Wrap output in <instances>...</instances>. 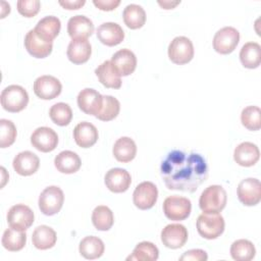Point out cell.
Instances as JSON below:
<instances>
[{
    "mask_svg": "<svg viewBox=\"0 0 261 261\" xmlns=\"http://www.w3.org/2000/svg\"><path fill=\"white\" fill-rule=\"evenodd\" d=\"M160 174L168 190L194 193L208 177V165L202 155L170 151L160 165Z\"/></svg>",
    "mask_w": 261,
    "mask_h": 261,
    "instance_id": "6da1fadb",
    "label": "cell"
},
{
    "mask_svg": "<svg viewBox=\"0 0 261 261\" xmlns=\"http://www.w3.org/2000/svg\"><path fill=\"white\" fill-rule=\"evenodd\" d=\"M227 201L225 190L219 185L207 187L199 199L200 209L205 213H219L224 209Z\"/></svg>",
    "mask_w": 261,
    "mask_h": 261,
    "instance_id": "7a4b0ae2",
    "label": "cell"
},
{
    "mask_svg": "<svg viewBox=\"0 0 261 261\" xmlns=\"http://www.w3.org/2000/svg\"><path fill=\"white\" fill-rule=\"evenodd\" d=\"M0 100L3 109L15 113L27 107L29 103V94L21 86L10 85L1 92Z\"/></svg>",
    "mask_w": 261,
    "mask_h": 261,
    "instance_id": "3957f363",
    "label": "cell"
},
{
    "mask_svg": "<svg viewBox=\"0 0 261 261\" xmlns=\"http://www.w3.org/2000/svg\"><path fill=\"white\" fill-rule=\"evenodd\" d=\"M197 230L199 234L207 240L217 239L224 231L225 222L219 213H205L199 215L197 219Z\"/></svg>",
    "mask_w": 261,
    "mask_h": 261,
    "instance_id": "277c9868",
    "label": "cell"
},
{
    "mask_svg": "<svg viewBox=\"0 0 261 261\" xmlns=\"http://www.w3.org/2000/svg\"><path fill=\"white\" fill-rule=\"evenodd\" d=\"M64 202V194L59 187L45 188L39 197V208L45 215L52 216L60 211Z\"/></svg>",
    "mask_w": 261,
    "mask_h": 261,
    "instance_id": "5b68a950",
    "label": "cell"
},
{
    "mask_svg": "<svg viewBox=\"0 0 261 261\" xmlns=\"http://www.w3.org/2000/svg\"><path fill=\"white\" fill-rule=\"evenodd\" d=\"M192 203L190 199L179 196H169L163 202V212L165 216L174 221L188 218L191 214Z\"/></svg>",
    "mask_w": 261,
    "mask_h": 261,
    "instance_id": "8992f818",
    "label": "cell"
},
{
    "mask_svg": "<svg viewBox=\"0 0 261 261\" xmlns=\"http://www.w3.org/2000/svg\"><path fill=\"white\" fill-rule=\"evenodd\" d=\"M169 59L178 65L190 62L194 57V46L192 41L184 36L175 37L168 46Z\"/></svg>",
    "mask_w": 261,
    "mask_h": 261,
    "instance_id": "52a82bcc",
    "label": "cell"
},
{
    "mask_svg": "<svg viewBox=\"0 0 261 261\" xmlns=\"http://www.w3.org/2000/svg\"><path fill=\"white\" fill-rule=\"evenodd\" d=\"M240 33L232 27H224L218 30L213 38V48L219 54H229L238 46Z\"/></svg>",
    "mask_w": 261,
    "mask_h": 261,
    "instance_id": "ba28073f",
    "label": "cell"
},
{
    "mask_svg": "<svg viewBox=\"0 0 261 261\" xmlns=\"http://www.w3.org/2000/svg\"><path fill=\"white\" fill-rule=\"evenodd\" d=\"M34 212L24 204L13 205L7 213V222L10 227L25 231L34 223Z\"/></svg>",
    "mask_w": 261,
    "mask_h": 261,
    "instance_id": "9c48e42d",
    "label": "cell"
},
{
    "mask_svg": "<svg viewBox=\"0 0 261 261\" xmlns=\"http://www.w3.org/2000/svg\"><path fill=\"white\" fill-rule=\"evenodd\" d=\"M158 190L151 181H143L139 184L133 194V201L137 208L147 210L152 208L157 202Z\"/></svg>",
    "mask_w": 261,
    "mask_h": 261,
    "instance_id": "30bf717a",
    "label": "cell"
},
{
    "mask_svg": "<svg viewBox=\"0 0 261 261\" xmlns=\"http://www.w3.org/2000/svg\"><path fill=\"white\" fill-rule=\"evenodd\" d=\"M239 200L246 206H255L261 200V184L254 177L243 179L237 189Z\"/></svg>",
    "mask_w": 261,
    "mask_h": 261,
    "instance_id": "8fae6325",
    "label": "cell"
},
{
    "mask_svg": "<svg viewBox=\"0 0 261 261\" xmlns=\"http://www.w3.org/2000/svg\"><path fill=\"white\" fill-rule=\"evenodd\" d=\"M34 93L40 99L51 100L60 95L62 85L58 79L52 75H41L34 82Z\"/></svg>",
    "mask_w": 261,
    "mask_h": 261,
    "instance_id": "7c38bea8",
    "label": "cell"
},
{
    "mask_svg": "<svg viewBox=\"0 0 261 261\" xmlns=\"http://www.w3.org/2000/svg\"><path fill=\"white\" fill-rule=\"evenodd\" d=\"M31 143L37 150L48 153L57 147L58 136L52 128L48 126H41L36 128L32 134Z\"/></svg>",
    "mask_w": 261,
    "mask_h": 261,
    "instance_id": "4fadbf2b",
    "label": "cell"
},
{
    "mask_svg": "<svg viewBox=\"0 0 261 261\" xmlns=\"http://www.w3.org/2000/svg\"><path fill=\"white\" fill-rule=\"evenodd\" d=\"M188 241V230L179 223L167 224L161 231V242L169 249L181 248Z\"/></svg>",
    "mask_w": 261,
    "mask_h": 261,
    "instance_id": "5bb4252c",
    "label": "cell"
},
{
    "mask_svg": "<svg viewBox=\"0 0 261 261\" xmlns=\"http://www.w3.org/2000/svg\"><path fill=\"white\" fill-rule=\"evenodd\" d=\"M76 101L83 112L96 116L102 108L103 96L94 89L86 88L79 93Z\"/></svg>",
    "mask_w": 261,
    "mask_h": 261,
    "instance_id": "9a60e30c",
    "label": "cell"
},
{
    "mask_svg": "<svg viewBox=\"0 0 261 261\" xmlns=\"http://www.w3.org/2000/svg\"><path fill=\"white\" fill-rule=\"evenodd\" d=\"M110 62L120 76L132 74L137 67V57L129 49H120L115 52Z\"/></svg>",
    "mask_w": 261,
    "mask_h": 261,
    "instance_id": "2e32d148",
    "label": "cell"
},
{
    "mask_svg": "<svg viewBox=\"0 0 261 261\" xmlns=\"http://www.w3.org/2000/svg\"><path fill=\"white\" fill-rule=\"evenodd\" d=\"M104 181L109 191L113 193H123L128 190L132 184V177L125 169L115 167L106 172Z\"/></svg>",
    "mask_w": 261,
    "mask_h": 261,
    "instance_id": "e0dca14e",
    "label": "cell"
},
{
    "mask_svg": "<svg viewBox=\"0 0 261 261\" xmlns=\"http://www.w3.org/2000/svg\"><path fill=\"white\" fill-rule=\"evenodd\" d=\"M24 47L33 57L45 58L52 52L53 42H46L42 40L33 29L25 35Z\"/></svg>",
    "mask_w": 261,
    "mask_h": 261,
    "instance_id": "ac0fdd59",
    "label": "cell"
},
{
    "mask_svg": "<svg viewBox=\"0 0 261 261\" xmlns=\"http://www.w3.org/2000/svg\"><path fill=\"white\" fill-rule=\"evenodd\" d=\"M97 38L106 46H116L124 39L122 28L116 22H103L97 29Z\"/></svg>",
    "mask_w": 261,
    "mask_h": 261,
    "instance_id": "d6986e66",
    "label": "cell"
},
{
    "mask_svg": "<svg viewBox=\"0 0 261 261\" xmlns=\"http://www.w3.org/2000/svg\"><path fill=\"white\" fill-rule=\"evenodd\" d=\"M12 165L19 175L29 176L38 170L40 166V159L31 151H22L14 157Z\"/></svg>",
    "mask_w": 261,
    "mask_h": 261,
    "instance_id": "ffe728a7",
    "label": "cell"
},
{
    "mask_svg": "<svg viewBox=\"0 0 261 261\" xmlns=\"http://www.w3.org/2000/svg\"><path fill=\"white\" fill-rule=\"evenodd\" d=\"M260 157V151L257 145L251 142H243L238 145L233 151L234 161L244 167H250L257 163Z\"/></svg>",
    "mask_w": 261,
    "mask_h": 261,
    "instance_id": "44dd1931",
    "label": "cell"
},
{
    "mask_svg": "<svg viewBox=\"0 0 261 261\" xmlns=\"http://www.w3.org/2000/svg\"><path fill=\"white\" fill-rule=\"evenodd\" d=\"M67 33L74 39H87L94 33L93 21L85 15H74L67 22Z\"/></svg>",
    "mask_w": 261,
    "mask_h": 261,
    "instance_id": "7402d4cb",
    "label": "cell"
},
{
    "mask_svg": "<svg viewBox=\"0 0 261 261\" xmlns=\"http://www.w3.org/2000/svg\"><path fill=\"white\" fill-rule=\"evenodd\" d=\"M98 136L96 126L88 121L77 123L73 129V139L76 145L82 148H90L95 145L98 140Z\"/></svg>",
    "mask_w": 261,
    "mask_h": 261,
    "instance_id": "603a6c76",
    "label": "cell"
},
{
    "mask_svg": "<svg viewBox=\"0 0 261 261\" xmlns=\"http://www.w3.org/2000/svg\"><path fill=\"white\" fill-rule=\"evenodd\" d=\"M92 53V47L87 39L71 40L67 47V57L74 64H82L89 60Z\"/></svg>",
    "mask_w": 261,
    "mask_h": 261,
    "instance_id": "cb8c5ba5",
    "label": "cell"
},
{
    "mask_svg": "<svg viewBox=\"0 0 261 261\" xmlns=\"http://www.w3.org/2000/svg\"><path fill=\"white\" fill-rule=\"evenodd\" d=\"M60 29V19L54 15H49L41 18L34 30L42 40L46 42H53V40L58 36Z\"/></svg>",
    "mask_w": 261,
    "mask_h": 261,
    "instance_id": "d4e9b609",
    "label": "cell"
},
{
    "mask_svg": "<svg viewBox=\"0 0 261 261\" xmlns=\"http://www.w3.org/2000/svg\"><path fill=\"white\" fill-rule=\"evenodd\" d=\"M54 165L59 172L70 174L76 172L81 168L82 161L76 153L65 150L56 155Z\"/></svg>",
    "mask_w": 261,
    "mask_h": 261,
    "instance_id": "484cf974",
    "label": "cell"
},
{
    "mask_svg": "<svg viewBox=\"0 0 261 261\" xmlns=\"http://www.w3.org/2000/svg\"><path fill=\"white\" fill-rule=\"evenodd\" d=\"M112 152L118 162L127 163L136 157L137 146L133 139L128 137H121L114 143Z\"/></svg>",
    "mask_w": 261,
    "mask_h": 261,
    "instance_id": "4316f807",
    "label": "cell"
},
{
    "mask_svg": "<svg viewBox=\"0 0 261 261\" xmlns=\"http://www.w3.org/2000/svg\"><path fill=\"white\" fill-rule=\"evenodd\" d=\"M95 73L99 79V82L106 88L119 89L121 87L120 75L113 68L110 60H106L101 63L96 69Z\"/></svg>",
    "mask_w": 261,
    "mask_h": 261,
    "instance_id": "83f0119b",
    "label": "cell"
},
{
    "mask_svg": "<svg viewBox=\"0 0 261 261\" xmlns=\"http://www.w3.org/2000/svg\"><path fill=\"white\" fill-rule=\"evenodd\" d=\"M57 236L53 228L48 225H39L32 234L33 245L39 250H48L56 244Z\"/></svg>",
    "mask_w": 261,
    "mask_h": 261,
    "instance_id": "f1b7e54d",
    "label": "cell"
},
{
    "mask_svg": "<svg viewBox=\"0 0 261 261\" xmlns=\"http://www.w3.org/2000/svg\"><path fill=\"white\" fill-rule=\"evenodd\" d=\"M105 247L101 239L95 236L85 237L79 246L80 254L89 260H94L100 258L104 253Z\"/></svg>",
    "mask_w": 261,
    "mask_h": 261,
    "instance_id": "f546056e",
    "label": "cell"
},
{
    "mask_svg": "<svg viewBox=\"0 0 261 261\" xmlns=\"http://www.w3.org/2000/svg\"><path fill=\"white\" fill-rule=\"evenodd\" d=\"M240 60L247 68H257L261 63V47L256 42L244 44L240 51Z\"/></svg>",
    "mask_w": 261,
    "mask_h": 261,
    "instance_id": "4dcf8cb0",
    "label": "cell"
},
{
    "mask_svg": "<svg viewBox=\"0 0 261 261\" xmlns=\"http://www.w3.org/2000/svg\"><path fill=\"white\" fill-rule=\"evenodd\" d=\"M123 21L127 28L137 30L142 28L146 22V12L141 5L128 4L122 12Z\"/></svg>",
    "mask_w": 261,
    "mask_h": 261,
    "instance_id": "1f68e13d",
    "label": "cell"
},
{
    "mask_svg": "<svg viewBox=\"0 0 261 261\" xmlns=\"http://www.w3.org/2000/svg\"><path fill=\"white\" fill-rule=\"evenodd\" d=\"M1 242L2 246L10 252L20 251L25 246L27 234L24 231L9 227L4 230Z\"/></svg>",
    "mask_w": 261,
    "mask_h": 261,
    "instance_id": "d6a6232c",
    "label": "cell"
},
{
    "mask_svg": "<svg viewBox=\"0 0 261 261\" xmlns=\"http://www.w3.org/2000/svg\"><path fill=\"white\" fill-rule=\"evenodd\" d=\"M256 249L249 240L234 241L230 246V256L236 261H250L255 257Z\"/></svg>",
    "mask_w": 261,
    "mask_h": 261,
    "instance_id": "836d02e7",
    "label": "cell"
},
{
    "mask_svg": "<svg viewBox=\"0 0 261 261\" xmlns=\"http://www.w3.org/2000/svg\"><path fill=\"white\" fill-rule=\"evenodd\" d=\"M159 257L158 248L151 242H141L134 249L133 253L126 258L127 261H155Z\"/></svg>",
    "mask_w": 261,
    "mask_h": 261,
    "instance_id": "e575fe53",
    "label": "cell"
},
{
    "mask_svg": "<svg viewBox=\"0 0 261 261\" xmlns=\"http://www.w3.org/2000/svg\"><path fill=\"white\" fill-rule=\"evenodd\" d=\"M92 222L98 230H109L114 222V216L111 209L104 205L97 206L92 213Z\"/></svg>",
    "mask_w": 261,
    "mask_h": 261,
    "instance_id": "d590c367",
    "label": "cell"
},
{
    "mask_svg": "<svg viewBox=\"0 0 261 261\" xmlns=\"http://www.w3.org/2000/svg\"><path fill=\"white\" fill-rule=\"evenodd\" d=\"M49 116L55 124L65 126L71 121L72 110L68 104L59 102L51 106L49 110Z\"/></svg>",
    "mask_w": 261,
    "mask_h": 261,
    "instance_id": "8d00e7d4",
    "label": "cell"
},
{
    "mask_svg": "<svg viewBox=\"0 0 261 261\" xmlns=\"http://www.w3.org/2000/svg\"><path fill=\"white\" fill-rule=\"evenodd\" d=\"M120 110L119 101L110 95L103 96V105L96 117L102 121H109L114 119Z\"/></svg>",
    "mask_w": 261,
    "mask_h": 261,
    "instance_id": "74e56055",
    "label": "cell"
},
{
    "mask_svg": "<svg viewBox=\"0 0 261 261\" xmlns=\"http://www.w3.org/2000/svg\"><path fill=\"white\" fill-rule=\"evenodd\" d=\"M242 124L249 130H259L261 127V110L258 106H247L241 113Z\"/></svg>",
    "mask_w": 261,
    "mask_h": 261,
    "instance_id": "f35d334b",
    "label": "cell"
},
{
    "mask_svg": "<svg viewBox=\"0 0 261 261\" xmlns=\"http://www.w3.org/2000/svg\"><path fill=\"white\" fill-rule=\"evenodd\" d=\"M16 138V127L11 120L0 119V147H10Z\"/></svg>",
    "mask_w": 261,
    "mask_h": 261,
    "instance_id": "ab89813d",
    "label": "cell"
},
{
    "mask_svg": "<svg viewBox=\"0 0 261 261\" xmlns=\"http://www.w3.org/2000/svg\"><path fill=\"white\" fill-rule=\"evenodd\" d=\"M16 6L17 11L21 15L25 17H33L39 12L41 2L39 0H18Z\"/></svg>",
    "mask_w": 261,
    "mask_h": 261,
    "instance_id": "60d3db41",
    "label": "cell"
},
{
    "mask_svg": "<svg viewBox=\"0 0 261 261\" xmlns=\"http://www.w3.org/2000/svg\"><path fill=\"white\" fill-rule=\"evenodd\" d=\"M208 255L204 250L201 249H192L185 252L180 257V261H206Z\"/></svg>",
    "mask_w": 261,
    "mask_h": 261,
    "instance_id": "b9f144b4",
    "label": "cell"
},
{
    "mask_svg": "<svg viewBox=\"0 0 261 261\" xmlns=\"http://www.w3.org/2000/svg\"><path fill=\"white\" fill-rule=\"evenodd\" d=\"M93 4L100 10L111 11L120 4V0H93Z\"/></svg>",
    "mask_w": 261,
    "mask_h": 261,
    "instance_id": "7bdbcfd3",
    "label": "cell"
},
{
    "mask_svg": "<svg viewBox=\"0 0 261 261\" xmlns=\"http://www.w3.org/2000/svg\"><path fill=\"white\" fill-rule=\"evenodd\" d=\"M58 3L64 8L68 10H74L79 9L82 6L85 5L86 1L85 0H59Z\"/></svg>",
    "mask_w": 261,
    "mask_h": 261,
    "instance_id": "ee69618b",
    "label": "cell"
},
{
    "mask_svg": "<svg viewBox=\"0 0 261 261\" xmlns=\"http://www.w3.org/2000/svg\"><path fill=\"white\" fill-rule=\"evenodd\" d=\"M180 3V1H175V2H172V1H158V4L164 8V9H172L174 8L176 5H178Z\"/></svg>",
    "mask_w": 261,
    "mask_h": 261,
    "instance_id": "f6af8a7d",
    "label": "cell"
},
{
    "mask_svg": "<svg viewBox=\"0 0 261 261\" xmlns=\"http://www.w3.org/2000/svg\"><path fill=\"white\" fill-rule=\"evenodd\" d=\"M10 12V5L8 3H6L5 1H2L1 2V18H4L5 15L7 13Z\"/></svg>",
    "mask_w": 261,
    "mask_h": 261,
    "instance_id": "bcb514c9",
    "label": "cell"
},
{
    "mask_svg": "<svg viewBox=\"0 0 261 261\" xmlns=\"http://www.w3.org/2000/svg\"><path fill=\"white\" fill-rule=\"evenodd\" d=\"M1 173H2V182H1V188H2V187L5 185L6 180L8 179V177H5V176H4V174L6 173V170H5L4 167H1Z\"/></svg>",
    "mask_w": 261,
    "mask_h": 261,
    "instance_id": "7dc6e473",
    "label": "cell"
}]
</instances>
